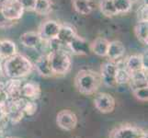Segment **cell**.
Masks as SVG:
<instances>
[{"mask_svg":"<svg viewBox=\"0 0 148 138\" xmlns=\"http://www.w3.org/2000/svg\"><path fill=\"white\" fill-rule=\"evenodd\" d=\"M14 21L11 20H8L6 17L4 16L3 13L0 10V29H8L11 28L14 25Z\"/></svg>","mask_w":148,"mask_h":138,"instance_id":"cell-29","label":"cell"},{"mask_svg":"<svg viewBox=\"0 0 148 138\" xmlns=\"http://www.w3.org/2000/svg\"><path fill=\"white\" fill-rule=\"evenodd\" d=\"M34 67L36 68L40 76H43V78H52V76H54L52 71V67H51L49 53L40 55L36 60Z\"/></svg>","mask_w":148,"mask_h":138,"instance_id":"cell-13","label":"cell"},{"mask_svg":"<svg viewBox=\"0 0 148 138\" xmlns=\"http://www.w3.org/2000/svg\"><path fill=\"white\" fill-rule=\"evenodd\" d=\"M19 42L21 43L23 46L27 48L32 49H38L43 41L40 39V35L36 32H27L20 35Z\"/></svg>","mask_w":148,"mask_h":138,"instance_id":"cell-15","label":"cell"},{"mask_svg":"<svg viewBox=\"0 0 148 138\" xmlns=\"http://www.w3.org/2000/svg\"><path fill=\"white\" fill-rule=\"evenodd\" d=\"M125 54V47L123 43L120 41H112L110 42L108 52H107L106 57L109 58V61L117 62L121 60Z\"/></svg>","mask_w":148,"mask_h":138,"instance_id":"cell-14","label":"cell"},{"mask_svg":"<svg viewBox=\"0 0 148 138\" xmlns=\"http://www.w3.org/2000/svg\"><path fill=\"white\" fill-rule=\"evenodd\" d=\"M72 6L76 12L80 15H89L93 11L92 0H71Z\"/></svg>","mask_w":148,"mask_h":138,"instance_id":"cell-21","label":"cell"},{"mask_svg":"<svg viewBox=\"0 0 148 138\" xmlns=\"http://www.w3.org/2000/svg\"><path fill=\"white\" fill-rule=\"evenodd\" d=\"M101 84L102 80L99 73L92 69L79 70L74 79L75 89L85 96H91L97 93Z\"/></svg>","mask_w":148,"mask_h":138,"instance_id":"cell-2","label":"cell"},{"mask_svg":"<svg viewBox=\"0 0 148 138\" xmlns=\"http://www.w3.org/2000/svg\"><path fill=\"white\" fill-rule=\"evenodd\" d=\"M117 65V72H116V83L117 85H124L129 84L131 80V73L126 69L124 66V62L121 59L115 62Z\"/></svg>","mask_w":148,"mask_h":138,"instance_id":"cell-20","label":"cell"},{"mask_svg":"<svg viewBox=\"0 0 148 138\" xmlns=\"http://www.w3.org/2000/svg\"><path fill=\"white\" fill-rule=\"evenodd\" d=\"M17 54V46L10 40H3L0 43V59H8Z\"/></svg>","mask_w":148,"mask_h":138,"instance_id":"cell-22","label":"cell"},{"mask_svg":"<svg viewBox=\"0 0 148 138\" xmlns=\"http://www.w3.org/2000/svg\"><path fill=\"white\" fill-rule=\"evenodd\" d=\"M94 106L100 113L109 114L113 112L116 107L115 99L110 94L106 92L98 93L94 98Z\"/></svg>","mask_w":148,"mask_h":138,"instance_id":"cell-6","label":"cell"},{"mask_svg":"<svg viewBox=\"0 0 148 138\" xmlns=\"http://www.w3.org/2000/svg\"><path fill=\"white\" fill-rule=\"evenodd\" d=\"M137 19L140 20H147V2H144L140 8L137 9Z\"/></svg>","mask_w":148,"mask_h":138,"instance_id":"cell-28","label":"cell"},{"mask_svg":"<svg viewBox=\"0 0 148 138\" xmlns=\"http://www.w3.org/2000/svg\"><path fill=\"white\" fill-rule=\"evenodd\" d=\"M147 135L146 130L129 122L116 126L110 133V138H143Z\"/></svg>","mask_w":148,"mask_h":138,"instance_id":"cell-4","label":"cell"},{"mask_svg":"<svg viewBox=\"0 0 148 138\" xmlns=\"http://www.w3.org/2000/svg\"><path fill=\"white\" fill-rule=\"evenodd\" d=\"M132 94H134L136 100L143 101V102H147V100H148V86L132 89Z\"/></svg>","mask_w":148,"mask_h":138,"instance_id":"cell-27","label":"cell"},{"mask_svg":"<svg viewBox=\"0 0 148 138\" xmlns=\"http://www.w3.org/2000/svg\"><path fill=\"white\" fill-rule=\"evenodd\" d=\"M25 10H33L36 0H18Z\"/></svg>","mask_w":148,"mask_h":138,"instance_id":"cell-30","label":"cell"},{"mask_svg":"<svg viewBox=\"0 0 148 138\" xmlns=\"http://www.w3.org/2000/svg\"><path fill=\"white\" fill-rule=\"evenodd\" d=\"M61 24L55 20L49 19L40 24L38 30V34L43 42H50L57 38Z\"/></svg>","mask_w":148,"mask_h":138,"instance_id":"cell-8","label":"cell"},{"mask_svg":"<svg viewBox=\"0 0 148 138\" xmlns=\"http://www.w3.org/2000/svg\"><path fill=\"white\" fill-rule=\"evenodd\" d=\"M113 1L114 8L117 10L118 14H125L128 13L132 8V0H112Z\"/></svg>","mask_w":148,"mask_h":138,"instance_id":"cell-25","label":"cell"},{"mask_svg":"<svg viewBox=\"0 0 148 138\" xmlns=\"http://www.w3.org/2000/svg\"><path fill=\"white\" fill-rule=\"evenodd\" d=\"M33 68L34 65L28 57L17 53L11 57L5 59L2 71L8 78L21 79L30 75Z\"/></svg>","mask_w":148,"mask_h":138,"instance_id":"cell-1","label":"cell"},{"mask_svg":"<svg viewBox=\"0 0 148 138\" xmlns=\"http://www.w3.org/2000/svg\"><path fill=\"white\" fill-rule=\"evenodd\" d=\"M143 138H147V136H146V137H143Z\"/></svg>","mask_w":148,"mask_h":138,"instance_id":"cell-36","label":"cell"},{"mask_svg":"<svg viewBox=\"0 0 148 138\" xmlns=\"http://www.w3.org/2000/svg\"><path fill=\"white\" fill-rule=\"evenodd\" d=\"M0 10L8 20L14 22L21 19L25 11L18 0H7Z\"/></svg>","mask_w":148,"mask_h":138,"instance_id":"cell-7","label":"cell"},{"mask_svg":"<svg viewBox=\"0 0 148 138\" xmlns=\"http://www.w3.org/2000/svg\"><path fill=\"white\" fill-rule=\"evenodd\" d=\"M7 138H15V137H7Z\"/></svg>","mask_w":148,"mask_h":138,"instance_id":"cell-35","label":"cell"},{"mask_svg":"<svg viewBox=\"0 0 148 138\" xmlns=\"http://www.w3.org/2000/svg\"><path fill=\"white\" fill-rule=\"evenodd\" d=\"M110 41L103 37H98L94 41L89 43V49L90 52H92L96 55L100 56V57H106L107 52H108Z\"/></svg>","mask_w":148,"mask_h":138,"instance_id":"cell-16","label":"cell"},{"mask_svg":"<svg viewBox=\"0 0 148 138\" xmlns=\"http://www.w3.org/2000/svg\"><path fill=\"white\" fill-rule=\"evenodd\" d=\"M132 3H134V2H136V1H138V0H132Z\"/></svg>","mask_w":148,"mask_h":138,"instance_id":"cell-34","label":"cell"},{"mask_svg":"<svg viewBox=\"0 0 148 138\" xmlns=\"http://www.w3.org/2000/svg\"><path fill=\"white\" fill-rule=\"evenodd\" d=\"M124 66L131 74L147 69L145 57L142 54H132L124 60Z\"/></svg>","mask_w":148,"mask_h":138,"instance_id":"cell-12","label":"cell"},{"mask_svg":"<svg viewBox=\"0 0 148 138\" xmlns=\"http://www.w3.org/2000/svg\"><path fill=\"white\" fill-rule=\"evenodd\" d=\"M116 72L117 65L112 61L104 62L100 66V78L102 83L107 87H116L118 86L116 83Z\"/></svg>","mask_w":148,"mask_h":138,"instance_id":"cell-9","label":"cell"},{"mask_svg":"<svg viewBox=\"0 0 148 138\" xmlns=\"http://www.w3.org/2000/svg\"><path fill=\"white\" fill-rule=\"evenodd\" d=\"M2 72V66H1V65H0V73Z\"/></svg>","mask_w":148,"mask_h":138,"instance_id":"cell-33","label":"cell"},{"mask_svg":"<svg viewBox=\"0 0 148 138\" xmlns=\"http://www.w3.org/2000/svg\"><path fill=\"white\" fill-rule=\"evenodd\" d=\"M134 32L136 39L144 45L148 43V20L137 21L134 28Z\"/></svg>","mask_w":148,"mask_h":138,"instance_id":"cell-19","label":"cell"},{"mask_svg":"<svg viewBox=\"0 0 148 138\" xmlns=\"http://www.w3.org/2000/svg\"><path fill=\"white\" fill-rule=\"evenodd\" d=\"M53 10L52 0H36L33 11L40 16H47Z\"/></svg>","mask_w":148,"mask_h":138,"instance_id":"cell-23","label":"cell"},{"mask_svg":"<svg viewBox=\"0 0 148 138\" xmlns=\"http://www.w3.org/2000/svg\"><path fill=\"white\" fill-rule=\"evenodd\" d=\"M77 34L74 27L70 26L68 24H61L59 32L57 35V39L60 43H62L64 45L67 46L68 43L73 40V38Z\"/></svg>","mask_w":148,"mask_h":138,"instance_id":"cell-18","label":"cell"},{"mask_svg":"<svg viewBox=\"0 0 148 138\" xmlns=\"http://www.w3.org/2000/svg\"><path fill=\"white\" fill-rule=\"evenodd\" d=\"M7 0H0V9H1V8L3 7V5L5 4V2H6Z\"/></svg>","mask_w":148,"mask_h":138,"instance_id":"cell-32","label":"cell"},{"mask_svg":"<svg viewBox=\"0 0 148 138\" xmlns=\"http://www.w3.org/2000/svg\"><path fill=\"white\" fill-rule=\"evenodd\" d=\"M10 100L8 94L7 93V91L5 89H0V107L4 106L7 102Z\"/></svg>","mask_w":148,"mask_h":138,"instance_id":"cell-31","label":"cell"},{"mask_svg":"<svg viewBox=\"0 0 148 138\" xmlns=\"http://www.w3.org/2000/svg\"><path fill=\"white\" fill-rule=\"evenodd\" d=\"M22 111H23V113L25 116L32 117V116L36 114V112L38 111V104L36 103V101L35 100H25Z\"/></svg>","mask_w":148,"mask_h":138,"instance_id":"cell-26","label":"cell"},{"mask_svg":"<svg viewBox=\"0 0 148 138\" xmlns=\"http://www.w3.org/2000/svg\"><path fill=\"white\" fill-rule=\"evenodd\" d=\"M99 9L101 13L106 17H114L119 15L117 10L114 8L113 1L112 0H100L99 1Z\"/></svg>","mask_w":148,"mask_h":138,"instance_id":"cell-24","label":"cell"},{"mask_svg":"<svg viewBox=\"0 0 148 138\" xmlns=\"http://www.w3.org/2000/svg\"><path fill=\"white\" fill-rule=\"evenodd\" d=\"M67 47L71 51V53L76 55H88L90 52L89 43L77 34L68 43Z\"/></svg>","mask_w":148,"mask_h":138,"instance_id":"cell-11","label":"cell"},{"mask_svg":"<svg viewBox=\"0 0 148 138\" xmlns=\"http://www.w3.org/2000/svg\"><path fill=\"white\" fill-rule=\"evenodd\" d=\"M49 58L53 76H64L69 73L72 60L70 54L64 48L51 51Z\"/></svg>","mask_w":148,"mask_h":138,"instance_id":"cell-3","label":"cell"},{"mask_svg":"<svg viewBox=\"0 0 148 138\" xmlns=\"http://www.w3.org/2000/svg\"><path fill=\"white\" fill-rule=\"evenodd\" d=\"M0 43H1V41H0Z\"/></svg>","mask_w":148,"mask_h":138,"instance_id":"cell-37","label":"cell"},{"mask_svg":"<svg viewBox=\"0 0 148 138\" xmlns=\"http://www.w3.org/2000/svg\"><path fill=\"white\" fill-rule=\"evenodd\" d=\"M78 124L77 116L71 110H62L56 115V124L60 129L71 132L76 128Z\"/></svg>","mask_w":148,"mask_h":138,"instance_id":"cell-5","label":"cell"},{"mask_svg":"<svg viewBox=\"0 0 148 138\" xmlns=\"http://www.w3.org/2000/svg\"><path fill=\"white\" fill-rule=\"evenodd\" d=\"M22 82L20 79L9 78L7 82H5V89L8 94L9 98L11 100H17L21 97V88Z\"/></svg>","mask_w":148,"mask_h":138,"instance_id":"cell-17","label":"cell"},{"mask_svg":"<svg viewBox=\"0 0 148 138\" xmlns=\"http://www.w3.org/2000/svg\"><path fill=\"white\" fill-rule=\"evenodd\" d=\"M42 96V89L39 83L34 81H28L22 84L21 88V97L28 100H39Z\"/></svg>","mask_w":148,"mask_h":138,"instance_id":"cell-10","label":"cell"}]
</instances>
